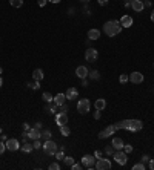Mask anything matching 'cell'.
I'll return each mask as SVG.
<instances>
[{
	"instance_id": "18",
	"label": "cell",
	"mask_w": 154,
	"mask_h": 170,
	"mask_svg": "<svg viewBox=\"0 0 154 170\" xmlns=\"http://www.w3.org/2000/svg\"><path fill=\"white\" fill-rule=\"evenodd\" d=\"M65 100H66V95L65 94H57L54 97V104H57V106L60 107L62 104H65Z\"/></svg>"
},
{
	"instance_id": "45",
	"label": "cell",
	"mask_w": 154,
	"mask_h": 170,
	"mask_svg": "<svg viewBox=\"0 0 154 170\" xmlns=\"http://www.w3.org/2000/svg\"><path fill=\"white\" fill-rule=\"evenodd\" d=\"M142 163H143V164H145V163H149V156H148V155H143V156H142Z\"/></svg>"
},
{
	"instance_id": "17",
	"label": "cell",
	"mask_w": 154,
	"mask_h": 170,
	"mask_svg": "<svg viewBox=\"0 0 154 170\" xmlns=\"http://www.w3.org/2000/svg\"><path fill=\"white\" fill-rule=\"evenodd\" d=\"M65 95H66V100H75L77 97H79V90H77L75 87H69Z\"/></svg>"
},
{
	"instance_id": "46",
	"label": "cell",
	"mask_w": 154,
	"mask_h": 170,
	"mask_svg": "<svg viewBox=\"0 0 154 170\" xmlns=\"http://www.w3.org/2000/svg\"><path fill=\"white\" fill-rule=\"evenodd\" d=\"M60 110L66 113V112H68V106H66V104H62V106H60Z\"/></svg>"
},
{
	"instance_id": "8",
	"label": "cell",
	"mask_w": 154,
	"mask_h": 170,
	"mask_svg": "<svg viewBox=\"0 0 154 170\" xmlns=\"http://www.w3.org/2000/svg\"><path fill=\"white\" fill-rule=\"evenodd\" d=\"M5 144H6V150H11V152H16L20 149V142L16 139V138H9L5 141Z\"/></svg>"
},
{
	"instance_id": "6",
	"label": "cell",
	"mask_w": 154,
	"mask_h": 170,
	"mask_svg": "<svg viewBox=\"0 0 154 170\" xmlns=\"http://www.w3.org/2000/svg\"><path fill=\"white\" fill-rule=\"evenodd\" d=\"M82 166L86 167V169H94V166H96V156L94 155H83Z\"/></svg>"
},
{
	"instance_id": "48",
	"label": "cell",
	"mask_w": 154,
	"mask_h": 170,
	"mask_svg": "<svg viewBox=\"0 0 154 170\" xmlns=\"http://www.w3.org/2000/svg\"><path fill=\"white\" fill-rule=\"evenodd\" d=\"M143 6L145 8H151V2L149 0H143Z\"/></svg>"
},
{
	"instance_id": "47",
	"label": "cell",
	"mask_w": 154,
	"mask_h": 170,
	"mask_svg": "<svg viewBox=\"0 0 154 170\" xmlns=\"http://www.w3.org/2000/svg\"><path fill=\"white\" fill-rule=\"evenodd\" d=\"M29 129H31V127L28 126V123H23V132H28Z\"/></svg>"
},
{
	"instance_id": "31",
	"label": "cell",
	"mask_w": 154,
	"mask_h": 170,
	"mask_svg": "<svg viewBox=\"0 0 154 170\" xmlns=\"http://www.w3.org/2000/svg\"><path fill=\"white\" fill-rule=\"evenodd\" d=\"M63 161H65V166H69V167L74 164V158H72V156H65Z\"/></svg>"
},
{
	"instance_id": "1",
	"label": "cell",
	"mask_w": 154,
	"mask_h": 170,
	"mask_svg": "<svg viewBox=\"0 0 154 170\" xmlns=\"http://www.w3.org/2000/svg\"><path fill=\"white\" fill-rule=\"evenodd\" d=\"M116 129H125V130H130V132H139V130L143 129V123L140 120H123L114 124Z\"/></svg>"
},
{
	"instance_id": "26",
	"label": "cell",
	"mask_w": 154,
	"mask_h": 170,
	"mask_svg": "<svg viewBox=\"0 0 154 170\" xmlns=\"http://www.w3.org/2000/svg\"><path fill=\"white\" fill-rule=\"evenodd\" d=\"M54 156H56V160L63 161V158H65V147H60V150H57Z\"/></svg>"
},
{
	"instance_id": "24",
	"label": "cell",
	"mask_w": 154,
	"mask_h": 170,
	"mask_svg": "<svg viewBox=\"0 0 154 170\" xmlns=\"http://www.w3.org/2000/svg\"><path fill=\"white\" fill-rule=\"evenodd\" d=\"M88 77H89V80H99V78H100V74H99V71L93 69V71L88 72Z\"/></svg>"
},
{
	"instance_id": "28",
	"label": "cell",
	"mask_w": 154,
	"mask_h": 170,
	"mask_svg": "<svg viewBox=\"0 0 154 170\" xmlns=\"http://www.w3.org/2000/svg\"><path fill=\"white\" fill-rule=\"evenodd\" d=\"M9 3L12 8H20L23 5V0H9Z\"/></svg>"
},
{
	"instance_id": "52",
	"label": "cell",
	"mask_w": 154,
	"mask_h": 170,
	"mask_svg": "<svg viewBox=\"0 0 154 170\" xmlns=\"http://www.w3.org/2000/svg\"><path fill=\"white\" fill-rule=\"evenodd\" d=\"M48 2H51V3H60L62 0H48Z\"/></svg>"
},
{
	"instance_id": "53",
	"label": "cell",
	"mask_w": 154,
	"mask_h": 170,
	"mask_svg": "<svg viewBox=\"0 0 154 170\" xmlns=\"http://www.w3.org/2000/svg\"><path fill=\"white\" fill-rule=\"evenodd\" d=\"M34 127H37V129H42V123H35V126Z\"/></svg>"
},
{
	"instance_id": "27",
	"label": "cell",
	"mask_w": 154,
	"mask_h": 170,
	"mask_svg": "<svg viewBox=\"0 0 154 170\" xmlns=\"http://www.w3.org/2000/svg\"><path fill=\"white\" fill-rule=\"evenodd\" d=\"M42 98H43V101H46V103H51V101H54V97L51 95L49 92H43V94H42Z\"/></svg>"
},
{
	"instance_id": "3",
	"label": "cell",
	"mask_w": 154,
	"mask_h": 170,
	"mask_svg": "<svg viewBox=\"0 0 154 170\" xmlns=\"http://www.w3.org/2000/svg\"><path fill=\"white\" fill-rule=\"evenodd\" d=\"M43 152L46 155H56V152L59 150V146H57V142H54L53 139H48L43 142Z\"/></svg>"
},
{
	"instance_id": "35",
	"label": "cell",
	"mask_w": 154,
	"mask_h": 170,
	"mask_svg": "<svg viewBox=\"0 0 154 170\" xmlns=\"http://www.w3.org/2000/svg\"><path fill=\"white\" fill-rule=\"evenodd\" d=\"M34 149H40V147H43V144H42V141H40V138L38 139H34Z\"/></svg>"
},
{
	"instance_id": "7",
	"label": "cell",
	"mask_w": 154,
	"mask_h": 170,
	"mask_svg": "<svg viewBox=\"0 0 154 170\" xmlns=\"http://www.w3.org/2000/svg\"><path fill=\"white\" fill-rule=\"evenodd\" d=\"M97 57H99V52H97V49H94V48H89V49H86V52H85V60H86V61H89V63H94V61L97 60Z\"/></svg>"
},
{
	"instance_id": "11",
	"label": "cell",
	"mask_w": 154,
	"mask_h": 170,
	"mask_svg": "<svg viewBox=\"0 0 154 170\" xmlns=\"http://www.w3.org/2000/svg\"><path fill=\"white\" fill-rule=\"evenodd\" d=\"M143 80H145V77H143V74H140V72H133V74L130 75V81L134 83V84L143 83Z\"/></svg>"
},
{
	"instance_id": "41",
	"label": "cell",
	"mask_w": 154,
	"mask_h": 170,
	"mask_svg": "<svg viewBox=\"0 0 154 170\" xmlns=\"http://www.w3.org/2000/svg\"><path fill=\"white\" fill-rule=\"evenodd\" d=\"M37 3H38V6H40V8H43L48 3V0H37Z\"/></svg>"
},
{
	"instance_id": "29",
	"label": "cell",
	"mask_w": 154,
	"mask_h": 170,
	"mask_svg": "<svg viewBox=\"0 0 154 170\" xmlns=\"http://www.w3.org/2000/svg\"><path fill=\"white\" fill-rule=\"evenodd\" d=\"M26 86H28L29 89H32V90H37L38 87H40V81H35V80H34L32 83H28Z\"/></svg>"
},
{
	"instance_id": "40",
	"label": "cell",
	"mask_w": 154,
	"mask_h": 170,
	"mask_svg": "<svg viewBox=\"0 0 154 170\" xmlns=\"http://www.w3.org/2000/svg\"><path fill=\"white\" fill-rule=\"evenodd\" d=\"M100 112H102V110H97V109L94 110V113H93V116H94V120H99V118H100Z\"/></svg>"
},
{
	"instance_id": "51",
	"label": "cell",
	"mask_w": 154,
	"mask_h": 170,
	"mask_svg": "<svg viewBox=\"0 0 154 170\" xmlns=\"http://www.w3.org/2000/svg\"><path fill=\"white\" fill-rule=\"evenodd\" d=\"M82 86H85V87L88 86V81H86V78H83V80H82Z\"/></svg>"
},
{
	"instance_id": "30",
	"label": "cell",
	"mask_w": 154,
	"mask_h": 170,
	"mask_svg": "<svg viewBox=\"0 0 154 170\" xmlns=\"http://www.w3.org/2000/svg\"><path fill=\"white\" fill-rule=\"evenodd\" d=\"M40 138H42V139H45V141L51 139V132H49V130H43V132L40 133Z\"/></svg>"
},
{
	"instance_id": "58",
	"label": "cell",
	"mask_w": 154,
	"mask_h": 170,
	"mask_svg": "<svg viewBox=\"0 0 154 170\" xmlns=\"http://www.w3.org/2000/svg\"><path fill=\"white\" fill-rule=\"evenodd\" d=\"M0 133H2V129H0Z\"/></svg>"
},
{
	"instance_id": "14",
	"label": "cell",
	"mask_w": 154,
	"mask_h": 170,
	"mask_svg": "<svg viewBox=\"0 0 154 170\" xmlns=\"http://www.w3.org/2000/svg\"><path fill=\"white\" fill-rule=\"evenodd\" d=\"M40 138V129H37V127H32L28 130V139H38Z\"/></svg>"
},
{
	"instance_id": "12",
	"label": "cell",
	"mask_w": 154,
	"mask_h": 170,
	"mask_svg": "<svg viewBox=\"0 0 154 170\" xmlns=\"http://www.w3.org/2000/svg\"><path fill=\"white\" fill-rule=\"evenodd\" d=\"M56 123H57L59 127L63 126V124H66V123H68V116H66V113H65V112L57 113V115H56Z\"/></svg>"
},
{
	"instance_id": "4",
	"label": "cell",
	"mask_w": 154,
	"mask_h": 170,
	"mask_svg": "<svg viewBox=\"0 0 154 170\" xmlns=\"http://www.w3.org/2000/svg\"><path fill=\"white\" fill-rule=\"evenodd\" d=\"M89 109H91V103H89V100L82 98L79 103H77V110H79V113H88Z\"/></svg>"
},
{
	"instance_id": "44",
	"label": "cell",
	"mask_w": 154,
	"mask_h": 170,
	"mask_svg": "<svg viewBox=\"0 0 154 170\" xmlns=\"http://www.w3.org/2000/svg\"><path fill=\"white\" fill-rule=\"evenodd\" d=\"M94 156H96V160H100V158H102V152H100V150H96V152H94Z\"/></svg>"
},
{
	"instance_id": "22",
	"label": "cell",
	"mask_w": 154,
	"mask_h": 170,
	"mask_svg": "<svg viewBox=\"0 0 154 170\" xmlns=\"http://www.w3.org/2000/svg\"><path fill=\"white\" fill-rule=\"evenodd\" d=\"M94 106H96V109H97V110H103V109L106 107V101H105L103 98H99V100H96Z\"/></svg>"
},
{
	"instance_id": "9",
	"label": "cell",
	"mask_w": 154,
	"mask_h": 170,
	"mask_svg": "<svg viewBox=\"0 0 154 170\" xmlns=\"http://www.w3.org/2000/svg\"><path fill=\"white\" fill-rule=\"evenodd\" d=\"M94 167L97 170H109L111 169V161L106 160V158H100V160H97V163H96Z\"/></svg>"
},
{
	"instance_id": "50",
	"label": "cell",
	"mask_w": 154,
	"mask_h": 170,
	"mask_svg": "<svg viewBox=\"0 0 154 170\" xmlns=\"http://www.w3.org/2000/svg\"><path fill=\"white\" fill-rule=\"evenodd\" d=\"M148 167H149L151 170H154V160H149V164H148Z\"/></svg>"
},
{
	"instance_id": "32",
	"label": "cell",
	"mask_w": 154,
	"mask_h": 170,
	"mask_svg": "<svg viewBox=\"0 0 154 170\" xmlns=\"http://www.w3.org/2000/svg\"><path fill=\"white\" fill-rule=\"evenodd\" d=\"M119 81H120L122 84H125V83H128V81H130V77H128L126 74H122V75L119 77Z\"/></svg>"
},
{
	"instance_id": "54",
	"label": "cell",
	"mask_w": 154,
	"mask_h": 170,
	"mask_svg": "<svg viewBox=\"0 0 154 170\" xmlns=\"http://www.w3.org/2000/svg\"><path fill=\"white\" fill-rule=\"evenodd\" d=\"M151 22L154 23V9H152V12H151Z\"/></svg>"
},
{
	"instance_id": "36",
	"label": "cell",
	"mask_w": 154,
	"mask_h": 170,
	"mask_svg": "<svg viewBox=\"0 0 154 170\" xmlns=\"http://www.w3.org/2000/svg\"><path fill=\"white\" fill-rule=\"evenodd\" d=\"M105 153H106V155H114V147H112V144L105 147Z\"/></svg>"
},
{
	"instance_id": "49",
	"label": "cell",
	"mask_w": 154,
	"mask_h": 170,
	"mask_svg": "<svg viewBox=\"0 0 154 170\" xmlns=\"http://www.w3.org/2000/svg\"><path fill=\"white\" fill-rule=\"evenodd\" d=\"M123 2H125V6H126V8H130V6H131V2H133V0H123Z\"/></svg>"
},
{
	"instance_id": "33",
	"label": "cell",
	"mask_w": 154,
	"mask_h": 170,
	"mask_svg": "<svg viewBox=\"0 0 154 170\" xmlns=\"http://www.w3.org/2000/svg\"><path fill=\"white\" fill-rule=\"evenodd\" d=\"M145 169H146V167H145L143 163H137V164L133 166V170H145Z\"/></svg>"
},
{
	"instance_id": "42",
	"label": "cell",
	"mask_w": 154,
	"mask_h": 170,
	"mask_svg": "<svg viewBox=\"0 0 154 170\" xmlns=\"http://www.w3.org/2000/svg\"><path fill=\"white\" fill-rule=\"evenodd\" d=\"M71 169H72V170H80V169H82V164H75V163H74V164L71 166Z\"/></svg>"
},
{
	"instance_id": "19",
	"label": "cell",
	"mask_w": 154,
	"mask_h": 170,
	"mask_svg": "<svg viewBox=\"0 0 154 170\" xmlns=\"http://www.w3.org/2000/svg\"><path fill=\"white\" fill-rule=\"evenodd\" d=\"M123 141L120 139V138H114L112 139V147H114V150H123Z\"/></svg>"
},
{
	"instance_id": "15",
	"label": "cell",
	"mask_w": 154,
	"mask_h": 170,
	"mask_svg": "<svg viewBox=\"0 0 154 170\" xmlns=\"http://www.w3.org/2000/svg\"><path fill=\"white\" fill-rule=\"evenodd\" d=\"M131 8L136 11V12H142L143 11V0H133L131 2Z\"/></svg>"
},
{
	"instance_id": "56",
	"label": "cell",
	"mask_w": 154,
	"mask_h": 170,
	"mask_svg": "<svg viewBox=\"0 0 154 170\" xmlns=\"http://www.w3.org/2000/svg\"><path fill=\"white\" fill-rule=\"evenodd\" d=\"M79 2H82V3H88L89 0H79Z\"/></svg>"
},
{
	"instance_id": "25",
	"label": "cell",
	"mask_w": 154,
	"mask_h": 170,
	"mask_svg": "<svg viewBox=\"0 0 154 170\" xmlns=\"http://www.w3.org/2000/svg\"><path fill=\"white\" fill-rule=\"evenodd\" d=\"M20 149H22V152H25V153H31V152L34 150V146H32V144H28V142H25V144H23Z\"/></svg>"
},
{
	"instance_id": "23",
	"label": "cell",
	"mask_w": 154,
	"mask_h": 170,
	"mask_svg": "<svg viewBox=\"0 0 154 170\" xmlns=\"http://www.w3.org/2000/svg\"><path fill=\"white\" fill-rule=\"evenodd\" d=\"M60 133H62L63 136H69V135H71V129H69L66 124H63V126H60Z\"/></svg>"
},
{
	"instance_id": "59",
	"label": "cell",
	"mask_w": 154,
	"mask_h": 170,
	"mask_svg": "<svg viewBox=\"0 0 154 170\" xmlns=\"http://www.w3.org/2000/svg\"><path fill=\"white\" fill-rule=\"evenodd\" d=\"M152 68H154V64H152Z\"/></svg>"
},
{
	"instance_id": "16",
	"label": "cell",
	"mask_w": 154,
	"mask_h": 170,
	"mask_svg": "<svg viewBox=\"0 0 154 170\" xmlns=\"http://www.w3.org/2000/svg\"><path fill=\"white\" fill-rule=\"evenodd\" d=\"M88 72L89 71L86 69V66H77V69H75V75L79 77V78H82V80L88 77Z\"/></svg>"
},
{
	"instance_id": "13",
	"label": "cell",
	"mask_w": 154,
	"mask_h": 170,
	"mask_svg": "<svg viewBox=\"0 0 154 170\" xmlns=\"http://www.w3.org/2000/svg\"><path fill=\"white\" fill-rule=\"evenodd\" d=\"M119 22H120V25H122V28H131L134 20H133V17H131V16H123Z\"/></svg>"
},
{
	"instance_id": "34",
	"label": "cell",
	"mask_w": 154,
	"mask_h": 170,
	"mask_svg": "<svg viewBox=\"0 0 154 170\" xmlns=\"http://www.w3.org/2000/svg\"><path fill=\"white\" fill-rule=\"evenodd\" d=\"M46 109L49 110V113H56L57 112V104H48Z\"/></svg>"
},
{
	"instance_id": "5",
	"label": "cell",
	"mask_w": 154,
	"mask_h": 170,
	"mask_svg": "<svg viewBox=\"0 0 154 170\" xmlns=\"http://www.w3.org/2000/svg\"><path fill=\"white\" fill-rule=\"evenodd\" d=\"M114 160H116V163H117L119 166H125L128 163V156H126V153L123 150H116L114 152Z\"/></svg>"
},
{
	"instance_id": "21",
	"label": "cell",
	"mask_w": 154,
	"mask_h": 170,
	"mask_svg": "<svg viewBox=\"0 0 154 170\" xmlns=\"http://www.w3.org/2000/svg\"><path fill=\"white\" fill-rule=\"evenodd\" d=\"M99 37H100V31L99 29H89L88 31V38L89 40H97Z\"/></svg>"
},
{
	"instance_id": "10",
	"label": "cell",
	"mask_w": 154,
	"mask_h": 170,
	"mask_svg": "<svg viewBox=\"0 0 154 170\" xmlns=\"http://www.w3.org/2000/svg\"><path fill=\"white\" fill-rule=\"evenodd\" d=\"M116 130H117V129H116L114 126H108V127H105V129L99 133V138H100V139H105V138H108V136L114 135Z\"/></svg>"
},
{
	"instance_id": "43",
	"label": "cell",
	"mask_w": 154,
	"mask_h": 170,
	"mask_svg": "<svg viewBox=\"0 0 154 170\" xmlns=\"http://www.w3.org/2000/svg\"><path fill=\"white\" fill-rule=\"evenodd\" d=\"M97 3H99L100 6H106V5H108V0H97Z\"/></svg>"
},
{
	"instance_id": "20",
	"label": "cell",
	"mask_w": 154,
	"mask_h": 170,
	"mask_svg": "<svg viewBox=\"0 0 154 170\" xmlns=\"http://www.w3.org/2000/svg\"><path fill=\"white\" fill-rule=\"evenodd\" d=\"M43 71L42 69H34V72H32V78H34V80L35 81H42L43 80Z\"/></svg>"
},
{
	"instance_id": "2",
	"label": "cell",
	"mask_w": 154,
	"mask_h": 170,
	"mask_svg": "<svg viewBox=\"0 0 154 170\" xmlns=\"http://www.w3.org/2000/svg\"><path fill=\"white\" fill-rule=\"evenodd\" d=\"M120 31H122V25L119 20H109L103 25V32L108 37H116L117 34H120Z\"/></svg>"
},
{
	"instance_id": "57",
	"label": "cell",
	"mask_w": 154,
	"mask_h": 170,
	"mask_svg": "<svg viewBox=\"0 0 154 170\" xmlns=\"http://www.w3.org/2000/svg\"><path fill=\"white\" fill-rule=\"evenodd\" d=\"M0 74H2V68H0Z\"/></svg>"
},
{
	"instance_id": "37",
	"label": "cell",
	"mask_w": 154,
	"mask_h": 170,
	"mask_svg": "<svg viewBox=\"0 0 154 170\" xmlns=\"http://www.w3.org/2000/svg\"><path fill=\"white\" fill-rule=\"evenodd\" d=\"M123 152H125V153H131V152H133V146H131V144L123 146Z\"/></svg>"
},
{
	"instance_id": "38",
	"label": "cell",
	"mask_w": 154,
	"mask_h": 170,
	"mask_svg": "<svg viewBox=\"0 0 154 170\" xmlns=\"http://www.w3.org/2000/svg\"><path fill=\"white\" fill-rule=\"evenodd\" d=\"M5 150H6V144H5V141H0V155H2Z\"/></svg>"
},
{
	"instance_id": "39",
	"label": "cell",
	"mask_w": 154,
	"mask_h": 170,
	"mask_svg": "<svg viewBox=\"0 0 154 170\" xmlns=\"http://www.w3.org/2000/svg\"><path fill=\"white\" fill-rule=\"evenodd\" d=\"M60 169V166L57 164V163H53V164H49V170H59Z\"/></svg>"
},
{
	"instance_id": "55",
	"label": "cell",
	"mask_w": 154,
	"mask_h": 170,
	"mask_svg": "<svg viewBox=\"0 0 154 170\" xmlns=\"http://www.w3.org/2000/svg\"><path fill=\"white\" fill-rule=\"evenodd\" d=\"M3 86V80H2V77H0V87Z\"/></svg>"
}]
</instances>
